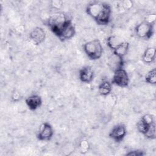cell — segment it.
Returning a JSON list of instances; mask_svg holds the SVG:
<instances>
[{
	"instance_id": "cell-10",
	"label": "cell",
	"mask_w": 156,
	"mask_h": 156,
	"mask_svg": "<svg viewBox=\"0 0 156 156\" xmlns=\"http://www.w3.org/2000/svg\"><path fill=\"white\" fill-rule=\"evenodd\" d=\"M76 34V28L73 23L71 20H70L64 26L61 30L58 38L61 41H65L71 39Z\"/></svg>"
},
{
	"instance_id": "cell-1",
	"label": "cell",
	"mask_w": 156,
	"mask_h": 156,
	"mask_svg": "<svg viewBox=\"0 0 156 156\" xmlns=\"http://www.w3.org/2000/svg\"><path fill=\"white\" fill-rule=\"evenodd\" d=\"M85 11L99 25L105 26L110 21L112 9L110 5L106 2L93 1L88 4Z\"/></svg>"
},
{
	"instance_id": "cell-9",
	"label": "cell",
	"mask_w": 156,
	"mask_h": 156,
	"mask_svg": "<svg viewBox=\"0 0 156 156\" xmlns=\"http://www.w3.org/2000/svg\"><path fill=\"white\" fill-rule=\"evenodd\" d=\"M29 38L34 44L38 45L45 40L46 32L41 27H35L29 33Z\"/></svg>"
},
{
	"instance_id": "cell-3",
	"label": "cell",
	"mask_w": 156,
	"mask_h": 156,
	"mask_svg": "<svg viewBox=\"0 0 156 156\" xmlns=\"http://www.w3.org/2000/svg\"><path fill=\"white\" fill-rule=\"evenodd\" d=\"M70 20L65 13L57 12L49 17L46 22V25L51 31L58 37L62 29Z\"/></svg>"
},
{
	"instance_id": "cell-13",
	"label": "cell",
	"mask_w": 156,
	"mask_h": 156,
	"mask_svg": "<svg viewBox=\"0 0 156 156\" xmlns=\"http://www.w3.org/2000/svg\"><path fill=\"white\" fill-rule=\"evenodd\" d=\"M126 41L122 37L117 35H110L106 39V44L112 51L119 48Z\"/></svg>"
},
{
	"instance_id": "cell-15",
	"label": "cell",
	"mask_w": 156,
	"mask_h": 156,
	"mask_svg": "<svg viewBox=\"0 0 156 156\" xmlns=\"http://www.w3.org/2000/svg\"><path fill=\"white\" fill-rule=\"evenodd\" d=\"M112 90V84L108 80H103L98 86V92L103 96L109 95Z\"/></svg>"
},
{
	"instance_id": "cell-8",
	"label": "cell",
	"mask_w": 156,
	"mask_h": 156,
	"mask_svg": "<svg viewBox=\"0 0 156 156\" xmlns=\"http://www.w3.org/2000/svg\"><path fill=\"white\" fill-rule=\"evenodd\" d=\"M127 135L126 127L123 124H119L113 127L108 133V136L116 143L122 141Z\"/></svg>"
},
{
	"instance_id": "cell-14",
	"label": "cell",
	"mask_w": 156,
	"mask_h": 156,
	"mask_svg": "<svg viewBox=\"0 0 156 156\" xmlns=\"http://www.w3.org/2000/svg\"><path fill=\"white\" fill-rule=\"evenodd\" d=\"M156 57V49L155 47H149L142 55V60L146 64L152 63Z\"/></svg>"
},
{
	"instance_id": "cell-6",
	"label": "cell",
	"mask_w": 156,
	"mask_h": 156,
	"mask_svg": "<svg viewBox=\"0 0 156 156\" xmlns=\"http://www.w3.org/2000/svg\"><path fill=\"white\" fill-rule=\"evenodd\" d=\"M154 25L144 22V21L135 28V33L136 35L143 40H149L154 34Z\"/></svg>"
},
{
	"instance_id": "cell-17",
	"label": "cell",
	"mask_w": 156,
	"mask_h": 156,
	"mask_svg": "<svg viewBox=\"0 0 156 156\" xmlns=\"http://www.w3.org/2000/svg\"><path fill=\"white\" fill-rule=\"evenodd\" d=\"M145 82L151 85L156 84V69L152 68L145 76Z\"/></svg>"
},
{
	"instance_id": "cell-12",
	"label": "cell",
	"mask_w": 156,
	"mask_h": 156,
	"mask_svg": "<svg viewBox=\"0 0 156 156\" xmlns=\"http://www.w3.org/2000/svg\"><path fill=\"white\" fill-rule=\"evenodd\" d=\"M42 98L38 94H32L27 97L25 102L29 109L31 111H35L42 105Z\"/></svg>"
},
{
	"instance_id": "cell-11",
	"label": "cell",
	"mask_w": 156,
	"mask_h": 156,
	"mask_svg": "<svg viewBox=\"0 0 156 156\" xmlns=\"http://www.w3.org/2000/svg\"><path fill=\"white\" fill-rule=\"evenodd\" d=\"M94 71L90 66H84L79 71V78L80 80L85 83H90L94 79Z\"/></svg>"
},
{
	"instance_id": "cell-5",
	"label": "cell",
	"mask_w": 156,
	"mask_h": 156,
	"mask_svg": "<svg viewBox=\"0 0 156 156\" xmlns=\"http://www.w3.org/2000/svg\"><path fill=\"white\" fill-rule=\"evenodd\" d=\"M111 83L112 85L121 88H125L129 86V77L123 67H119L115 69Z\"/></svg>"
},
{
	"instance_id": "cell-19",
	"label": "cell",
	"mask_w": 156,
	"mask_h": 156,
	"mask_svg": "<svg viewBox=\"0 0 156 156\" xmlns=\"http://www.w3.org/2000/svg\"><path fill=\"white\" fill-rule=\"evenodd\" d=\"M126 155H134V156H143L145 155V153L142 150H132L126 153Z\"/></svg>"
},
{
	"instance_id": "cell-16",
	"label": "cell",
	"mask_w": 156,
	"mask_h": 156,
	"mask_svg": "<svg viewBox=\"0 0 156 156\" xmlns=\"http://www.w3.org/2000/svg\"><path fill=\"white\" fill-rule=\"evenodd\" d=\"M129 48V43L126 41L122 46L113 51L114 55L119 58L120 60H123L124 56L127 54Z\"/></svg>"
},
{
	"instance_id": "cell-20",
	"label": "cell",
	"mask_w": 156,
	"mask_h": 156,
	"mask_svg": "<svg viewBox=\"0 0 156 156\" xmlns=\"http://www.w3.org/2000/svg\"><path fill=\"white\" fill-rule=\"evenodd\" d=\"M63 4V2L62 1L56 0V1H52L51 5L54 9H60L62 7Z\"/></svg>"
},
{
	"instance_id": "cell-4",
	"label": "cell",
	"mask_w": 156,
	"mask_h": 156,
	"mask_svg": "<svg viewBox=\"0 0 156 156\" xmlns=\"http://www.w3.org/2000/svg\"><path fill=\"white\" fill-rule=\"evenodd\" d=\"M83 49L88 58L91 60L99 59L103 54V47L98 39H93L85 43Z\"/></svg>"
},
{
	"instance_id": "cell-7",
	"label": "cell",
	"mask_w": 156,
	"mask_h": 156,
	"mask_svg": "<svg viewBox=\"0 0 156 156\" xmlns=\"http://www.w3.org/2000/svg\"><path fill=\"white\" fill-rule=\"evenodd\" d=\"M54 135V129L52 126L48 122L42 123L37 134V138L41 141H48L51 140Z\"/></svg>"
},
{
	"instance_id": "cell-2",
	"label": "cell",
	"mask_w": 156,
	"mask_h": 156,
	"mask_svg": "<svg viewBox=\"0 0 156 156\" xmlns=\"http://www.w3.org/2000/svg\"><path fill=\"white\" fill-rule=\"evenodd\" d=\"M136 128L138 132L147 139H155V118L152 114L144 115L136 123Z\"/></svg>"
},
{
	"instance_id": "cell-18",
	"label": "cell",
	"mask_w": 156,
	"mask_h": 156,
	"mask_svg": "<svg viewBox=\"0 0 156 156\" xmlns=\"http://www.w3.org/2000/svg\"><path fill=\"white\" fill-rule=\"evenodd\" d=\"M156 20V15L155 13H150L147 15L145 17H144V21L151 24H155V22Z\"/></svg>"
}]
</instances>
